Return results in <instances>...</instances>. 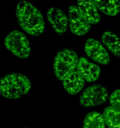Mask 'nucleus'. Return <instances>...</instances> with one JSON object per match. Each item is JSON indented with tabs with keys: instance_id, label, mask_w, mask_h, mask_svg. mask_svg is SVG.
I'll return each instance as SVG.
<instances>
[{
	"instance_id": "nucleus-14",
	"label": "nucleus",
	"mask_w": 120,
	"mask_h": 128,
	"mask_svg": "<svg viewBox=\"0 0 120 128\" xmlns=\"http://www.w3.org/2000/svg\"><path fill=\"white\" fill-rule=\"evenodd\" d=\"M106 126L108 128H120V110L107 106L102 112Z\"/></svg>"
},
{
	"instance_id": "nucleus-15",
	"label": "nucleus",
	"mask_w": 120,
	"mask_h": 128,
	"mask_svg": "<svg viewBox=\"0 0 120 128\" xmlns=\"http://www.w3.org/2000/svg\"><path fill=\"white\" fill-rule=\"evenodd\" d=\"M104 119L102 114L97 111L88 112L83 120L82 128H105Z\"/></svg>"
},
{
	"instance_id": "nucleus-16",
	"label": "nucleus",
	"mask_w": 120,
	"mask_h": 128,
	"mask_svg": "<svg viewBox=\"0 0 120 128\" xmlns=\"http://www.w3.org/2000/svg\"><path fill=\"white\" fill-rule=\"evenodd\" d=\"M109 102L111 106L120 110V89L115 90L111 94Z\"/></svg>"
},
{
	"instance_id": "nucleus-13",
	"label": "nucleus",
	"mask_w": 120,
	"mask_h": 128,
	"mask_svg": "<svg viewBox=\"0 0 120 128\" xmlns=\"http://www.w3.org/2000/svg\"><path fill=\"white\" fill-rule=\"evenodd\" d=\"M99 11L110 16H116L120 12V1L118 0L93 1Z\"/></svg>"
},
{
	"instance_id": "nucleus-6",
	"label": "nucleus",
	"mask_w": 120,
	"mask_h": 128,
	"mask_svg": "<svg viewBox=\"0 0 120 128\" xmlns=\"http://www.w3.org/2000/svg\"><path fill=\"white\" fill-rule=\"evenodd\" d=\"M84 50L88 57L94 62L102 65H108L110 63V54L98 40L88 39L85 42Z\"/></svg>"
},
{
	"instance_id": "nucleus-18",
	"label": "nucleus",
	"mask_w": 120,
	"mask_h": 128,
	"mask_svg": "<svg viewBox=\"0 0 120 128\" xmlns=\"http://www.w3.org/2000/svg\"></svg>"
},
{
	"instance_id": "nucleus-8",
	"label": "nucleus",
	"mask_w": 120,
	"mask_h": 128,
	"mask_svg": "<svg viewBox=\"0 0 120 128\" xmlns=\"http://www.w3.org/2000/svg\"><path fill=\"white\" fill-rule=\"evenodd\" d=\"M46 18L52 30L57 34L62 35L67 31L68 17L61 9L51 7L46 12Z\"/></svg>"
},
{
	"instance_id": "nucleus-7",
	"label": "nucleus",
	"mask_w": 120,
	"mask_h": 128,
	"mask_svg": "<svg viewBox=\"0 0 120 128\" xmlns=\"http://www.w3.org/2000/svg\"><path fill=\"white\" fill-rule=\"evenodd\" d=\"M69 28L73 34L82 36L91 30V24L84 18L78 8L75 5H70L68 8Z\"/></svg>"
},
{
	"instance_id": "nucleus-19",
	"label": "nucleus",
	"mask_w": 120,
	"mask_h": 128,
	"mask_svg": "<svg viewBox=\"0 0 120 128\" xmlns=\"http://www.w3.org/2000/svg\"></svg>"
},
{
	"instance_id": "nucleus-9",
	"label": "nucleus",
	"mask_w": 120,
	"mask_h": 128,
	"mask_svg": "<svg viewBox=\"0 0 120 128\" xmlns=\"http://www.w3.org/2000/svg\"><path fill=\"white\" fill-rule=\"evenodd\" d=\"M76 70L84 81L90 82L97 81L101 73V68L89 61L84 56L79 58Z\"/></svg>"
},
{
	"instance_id": "nucleus-17",
	"label": "nucleus",
	"mask_w": 120,
	"mask_h": 128,
	"mask_svg": "<svg viewBox=\"0 0 120 128\" xmlns=\"http://www.w3.org/2000/svg\"><path fill=\"white\" fill-rule=\"evenodd\" d=\"M0 123H1V118H0Z\"/></svg>"
},
{
	"instance_id": "nucleus-10",
	"label": "nucleus",
	"mask_w": 120,
	"mask_h": 128,
	"mask_svg": "<svg viewBox=\"0 0 120 128\" xmlns=\"http://www.w3.org/2000/svg\"><path fill=\"white\" fill-rule=\"evenodd\" d=\"M76 4L82 16L90 24H96L101 22V16L93 1L79 0Z\"/></svg>"
},
{
	"instance_id": "nucleus-2",
	"label": "nucleus",
	"mask_w": 120,
	"mask_h": 128,
	"mask_svg": "<svg viewBox=\"0 0 120 128\" xmlns=\"http://www.w3.org/2000/svg\"><path fill=\"white\" fill-rule=\"evenodd\" d=\"M31 89V80L22 74H8L0 78V95L5 98H20L27 94Z\"/></svg>"
},
{
	"instance_id": "nucleus-11",
	"label": "nucleus",
	"mask_w": 120,
	"mask_h": 128,
	"mask_svg": "<svg viewBox=\"0 0 120 128\" xmlns=\"http://www.w3.org/2000/svg\"><path fill=\"white\" fill-rule=\"evenodd\" d=\"M84 84L85 81L77 70L69 74L62 80L64 89L71 95L78 94L83 89Z\"/></svg>"
},
{
	"instance_id": "nucleus-3",
	"label": "nucleus",
	"mask_w": 120,
	"mask_h": 128,
	"mask_svg": "<svg viewBox=\"0 0 120 128\" xmlns=\"http://www.w3.org/2000/svg\"><path fill=\"white\" fill-rule=\"evenodd\" d=\"M78 56L74 51L63 49L57 52L54 59L53 72L56 78L62 81L69 74L76 71Z\"/></svg>"
},
{
	"instance_id": "nucleus-4",
	"label": "nucleus",
	"mask_w": 120,
	"mask_h": 128,
	"mask_svg": "<svg viewBox=\"0 0 120 128\" xmlns=\"http://www.w3.org/2000/svg\"><path fill=\"white\" fill-rule=\"evenodd\" d=\"M5 48L19 58H27L31 54V44L27 36L21 31L12 30L4 40Z\"/></svg>"
},
{
	"instance_id": "nucleus-12",
	"label": "nucleus",
	"mask_w": 120,
	"mask_h": 128,
	"mask_svg": "<svg viewBox=\"0 0 120 128\" xmlns=\"http://www.w3.org/2000/svg\"><path fill=\"white\" fill-rule=\"evenodd\" d=\"M101 40L111 53L120 60V38L115 32L111 31H104L101 36Z\"/></svg>"
},
{
	"instance_id": "nucleus-5",
	"label": "nucleus",
	"mask_w": 120,
	"mask_h": 128,
	"mask_svg": "<svg viewBox=\"0 0 120 128\" xmlns=\"http://www.w3.org/2000/svg\"><path fill=\"white\" fill-rule=\"evenodd\" d=\"M109 98V92L104 86L94 84L86 88L81 93L79 104L85 108L102 104Z\"/></svg>"
},
{
	"instance_id": "nucleus-1",
	"label": "nucleus",
	"mask_w": 120,
	"mask_h": 128,
	"mask_svg": "<svg viewBox=\"0 0 120 128\" xmlns=\"http://www.w3.org/2000/svg\"><path fill=\"white\" fill-rule=\"evenodd\" d=\"M16 17L19 26L26 33L38 37L45 28V21L41 11L28 1L18 2L16 8Z\"/></svg>"
}]
</instances>
